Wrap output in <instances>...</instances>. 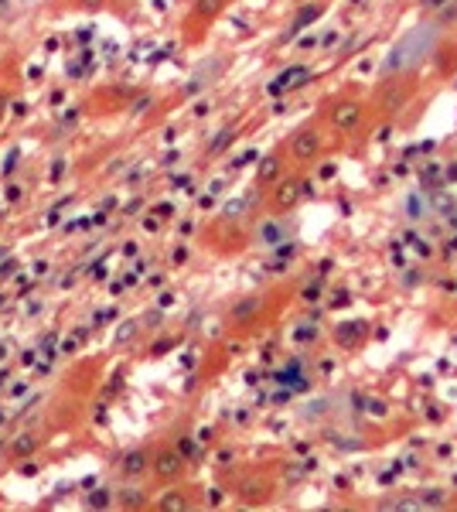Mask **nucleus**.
<instances>
[{
  "label": "nucleus",
  "mask_w": 457,
  "mask_h": 512,
  "mask_svg": "<svg viewBox=\"0 0 457 512\" xmlns=\"http://www.w3.org/2000/svg\"><path fill=\"white\" fill-rule=\"evenodd\" d=\"M321 117L324 123H328V130L331 134H355V130L362 127V120H365V103H362V96H355V93H338V96H328L321 103Z\"/></svg>",
  "instance_id": "1"
},
{
  "label": "nucleus",
  "mask_w": 457,
  "mask_h": 512,
  "mask_svg": "<svg viewBox=\"0 0 457 512\" xmlns=\"http://www.w3.org/2000/svg\"><path fill=\"white\" fill-rule=\"evenodd\" d=\"M324 151H328V134H324V127L318 120L301 123V127L287 137V158L294 164H301V168L318 164L324 158Z\"/></svg>",
  "instance_id": "2"
},
{
  "label": "nucleus",
  "mask_w": 457,
  "mask_h": 512,
  "mask_svg": "<svg viewBox=\"0 0 457 512\" xmlns=\"http://www.w3.org/2000/svg\"><path fill=\"white\" fill-rule=\"evenodd\" d=\"M311 195H314V185H307V181L297 175H284L270 188V209L277 212V216H284V212H294L297 205L307 202Z\"/></svg>",
  "instance_id": "3"
},
{
  "label": "nucleus",
  "mask_w": 457,
  "mask_h": 512,
  "mask_svg": "<svg viewBox=\"0 0 457 512\" xmlns=\"http://www.w3.org/2000/svg\"><path fill=\"white\" fill-rule=\"evenodd\" d=\"M410 96H413V86L406 79H386V86L379 89L376 106H379L382 117H396V113L410 103Z\"/></svg>",
  "instance_id": "4"
},
{
  "label": "nucleus",
  "mask_w": 457,
  "mask_h": 512,
  "mask_svg": "<svg viewBox=\"0 0 457 512\" xmlns=\"http://www.w3.org/2000/svg\"><path fill=\"white\" fill-rule=\"evenodd\" d=\"M151 475L157 478V482H164V485L178 482V478L185 475V458H181V451L157 448L154 458H151Z\"/></svg>",
  "instance_id": "5"
},
{
  "label": "nucleus",
  "mask_w": 457,
  "mask_h": 512,
  "mask_svg": "<svg viewBox=\"0 0 457 512\" xmlns=\"http://www.w3.org/2000/svg\"><path fill=\"white\" fill-rule=\"evenodd\" d=\"M284 175H287L284 147H273V151L263 154L260 164H256V188H273Z\"/></svg>",
  "instance_id": "6"
},
{
  "label": "nucleus",
  "mask_w": 457,
  "mask_h": 512,
  "mask_svg": "<svg viewBox=\"0 0 457 512\" xmlns=\"http://www.w3.org/2000/svg\"><path fill=\"white\" fill-rule=\"evenodd\" d=\"M151 458L154 454L147 448H130V451L120 454L116 472H120V478H127V482H137V478H144L147 472H151Z\"/></svg>",
  "instance_id": "7"
},
{
  "label": "nucleus",
  "mask_w": 457,
  "mask_h": 512,
  "mask_svg": "<svg viewBox=\"0 0 457 512\" xmlns=\"http://www.w3.org/2000/svg\"><path fill=\"white\" fill-rule=\"evenodd\" d=\"M324 11H328V0H311V4H301V11L294 14V21H290V28L284 31V41L297 38V35H301V31L311 28V24H318Z\"/></svg>",
  "instance_id": "8"
},
{
  "label": "nucleus",
  "mask_w": 457,
  "mask_h": 512,
  "mask_svg": "<svg viewBox=\"0 0 457 512\" xmlns=\"http://www.w3.org/2000/svg\"><path fill=\"white\" fill-rule=\"evenodd\" d=\"M304 82H311V69H307V65H290V69H284L277 79L270 82L267 93L270 96H280V93L287 96V93H294V89H301Z\"/></svg>",
  "instance_id": "9"
},
{
  "label": "nucleus",
  "mask_w": 457,
  "mask_h": 512,
  "mask_svg": "<svg viewBox=\"0 0 457 512\" xmlns=\"http://www.w3.org/2000/svg\"><path fill=\"white\" fill-rule=\"evenodd\" d=\"M41 444H45V434H38V431H24V434H18L11 441V448H7V458L11 461H21V458H31Z\"/></svg>",
  "instance_id": "10"
},
{
  "label": "nucleus",
  "mask_w": 457,
  "mask_h": 512,
  "mask_svg": "<svg viewBox=\"0 0 457 512\" xmlns=\"http://www.w3.org/2000/svg\"><path fill=\"white\" fill-rule=\"evenodd\" d=\"M256 246H263V250L284 246V219H270L263 226H256Z\"/></svg>",
  "instance_id": "11"
},
{
  "label": "nucleus",
  "mask_w": 457,
  "mask_h": 512,
  "mask_svg": "<svg viewBox=\"0 0 457 512\" xmlns=\"http://www.w3.org/2000/svg\"><path fill=\"white\" fill-rule=\"evenodd\" d=\"M222 65H226V59H209L202 65V69L195 72V76L188 79V93H198V89H205V86H212L215 79H219V72H222Z\"/></svg>",
  "instance_id": "12"
},
{
  "label": "nucleus",
  "mask_w": 457,
  "mask_h": 512,
  "mask_svg": "<svg viewBox=\"0 0 457 512\" xmlns=\"http://www.w3.org/2000/svg\"><path fill=\"white\" fill-rule=\"evenodd\" d=\"M157 509H161V512H185V509H191L188 489H168L161 499H157Z\"/></svg>",
  "instance_id": "13"
},
{
  "label": "nucleus",
  "mask_w": 457,
  "mask_h": 512,
  "mask_svg": "<svg viewBox=\"0 0 457 512\" xmlns=\"http://www.w3.org/2000/svg\"><path fill=\"white\" fill-rule=\"evenodd\" d=\"M113 502H116V506H123V509H140V506H147V492L144 489H134V485H130V489L116 492Z\"/></svg>",
  "instance_id": "14"
},
{
  "label": "nucleus",
  "mask_w": 457,
  "mask_h": 512,
  "mask_svg": "<svg viewBox=\"0 0 457 512\" xmlns=\"http://www.w3.org/2000/svg\"><path fill=\"white\" fill-rule=\"evenodd\" d=\"M236 137H239V127H226V130H219V134H215V140H212L209 147H205V151H209V154H222V151H226V147H229Z\"/></svg>",
  "instance_id": "15"
},
{
  "label": "nucleus",
  "mask_w": 457,
  "mask_h": 512,
  "mask_svg": "<svg viewBox=\"0 0 457 512\" xmlns=\"http://www.w3.org/2000/svg\"><path fill=\"white\" fill-rule=\"evenodd\" d=\"M263 499H267V485H256V482L243 485V502L253 506V502H263Z\"/></svg>",
  "instance_id": "16"
},
{
  "label": "nucleus",
  "mask_w": 457,
  "mask_h": 512,
  "mask_svg": "<svg viewBox=\"0 0 457 512\" xmlns=\"http://www.w3.org/2000/svg\"><path fill=\"white\" fill-rule=\"evenodd\" d=\"M106 4H110V0H72V7H76V11H86V14H99Z\"/></svg>",
  "instance_id": "17"
},
{
  "label": "nucleus",
  "mask_w": 457,
  "mask_h": 512,
  "mask_svg": "<svg viewBox=\"0 0 457 512\" xmlns=\"http://www.w3.org/2000/svg\"><path fill=\"white\" fill-rule=\"evenodd\" d=\"M4 202L11 205V209H18V205L24 202V188L14 181V185H7V192H4Z\"/></svg>",
  "instance_id": "18"
},
{
  "label": "nucleus",
  "mask_w": 457,
  "mask_h": 512,
  "mask_svg": "<svg viewBox=\"0 0 457 512\" xmlns=\"http://www.w3.org/2000/svg\"><path fill=\"white\" fill-rule=\"evenodd\" d=\"M7 110H11V96H7L4 82H0V123H4V117H7Z\"/></svg>",
  "instance_id": "19"
},
{
  "label": "nucleus",
  "mask_w": 457,
  "mask_h": 512,
  "mask_svg": "<svg viewBox=\"0 0 457 512\" xmlns=\"http://www.w3.org/2000/svg\"><path fill=\"white\" fill-rule=\"evenodd\" d=\"M444 0H423V7H440Z\"/></svg>",
  "instance_id": "20"
}]
</instances>
